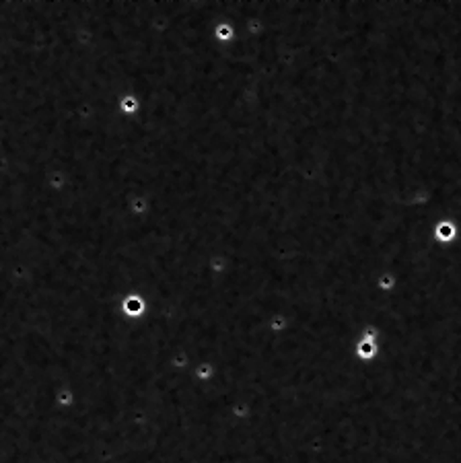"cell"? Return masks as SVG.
<instances>
[{
  "instance_id": "6da1fadb",
  "label": "cell",
  "mask_w": 461,
  "mask_h": 463,
  "mask_svg": "<svg viewBox=\"0 0 461 463\" xmlns=\"http://www.w3.org/2000/svg\"><path fill=\"white\" fill-rule=\"evenodd\" d=\"M438 233H440V237H443V239H451V237L455 235V228H453V224L443 222V224L438 226Z\"/></svg>"
}]
</instances>
